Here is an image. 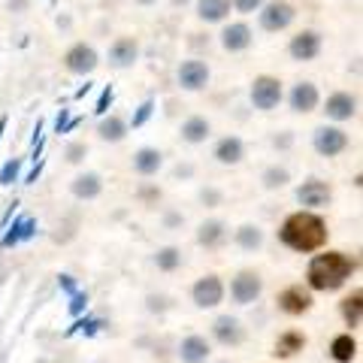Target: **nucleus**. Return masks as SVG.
<instances>
[{
	"instance_id": "obj_1",
	"label": "nucleus",
	"mask_w": 363,
	"mask_h": 363,
	"mask_svg": "<svg viewBox=\"0 0 363 363\" xmlns=\"http://www.w3.org/2000/svg\"><path fill=\"white\" fill-rule=\"evenodd\" d=\"M327 240H330V227H327V221L312 209L291 212L279 227V242L297 255L321 252L327 245Z\"/></svg>"
},
{
	"instance_id": "obj_2",
	"label": "nucleus",
	"mask_w": 363,
	"mask_h": 363,
	"mask_svg": "<svg viewBox=\"0 0 363 363\" xmlns=\"http://www.w3.org/2000/svg\"><path fill=\"white\" fill-rule=\"evenodd\" d=\"M357 272V260L345 252H321L306 267V285L312 294H333L348 285V279Z\"/></svg>"
},
{
	"instance_id": "obj_3",
	"label": "nucleus",
	"mask_w": 363,
	"mask_h": 363,
	"mask_svg": "<svg viewBox=\"0 0 363 363\" xmlns=\"http://www.w3.org/2000/svg\"><path fill=\"white\" fill-rule=\"evenodd\" d=\"M248 100L257 112H272L279 109V104L285 100V88H281V79L279 76H269V73H260L252 79V88H248Z\"/></svg>"
},
{
	"instance_id": "obj_4",
	"label": "nucleus",
	"mask_w": 363,
	"mask_h": 363,
	"mask_svg": "<svg viewBox=\"0 0 363 363\" xmlns=\"http://www.w3.org/2000/svg\"><path fill=\"white\" fill-rule=\"evenodd\" d=\"M297 18V6L288 4V0H264V6L257 9V21H260V30L267 33H281L294 25Z\"/></svg>"
},
{
	"instance_id": "obj_5",
	"label": "nucleus",
	"mask_w": 363,
	"mask_h": 363,
	"mask_svg": "<svg viewBox=\"0 0 363 363\" xmlns=\"http://www.w3.org/2000/svg\"><path fill=\"white\" fill-rule=\"evenodd\" d=\"M264 297V276L257 269H240L230 279V300L236 306H255Z\"/></svg>"
},
{
	"instance_id": "obj_6",
	"label": "nucleus",
	"mask_w": 363,
	"mask_h": 363,
	"mask_svg": "<svg viewBox=\"0 0 363 363\" xmlns=\"http://www.w3.org/2000/svg\"><path fill=\"white\" fill-rule=\"evenodd\" d=\"M348 133L339 128V124H321V128L312 130V149L321 157H339L348 152Z\"/></svg>"
},
{
	"instance_id": "obj_7",
	"label": "nucleus",
	"mask_w": 363,
	"mask_h": 363,
	"mask_svg": "<svg viewBox=\"0 0 363 363\" xmlns=\"http://www.w3.org/2000/svg\"><path fill=\"white\" fill-rule=\"evenodd\" d=\"M224 281L221 276H215V272H206V276H200L194 285H191V303L197 306V309H218L224 303Z\"/></svg>"
},
{
	"instance_id": "obj_8",
	"label": "nucleus",
	"mask_w": 363,
	"mask_h": 363,
	"mask_svg": "<svg viewBox=\"0 0 363 363\" xmlns=\"http://www.w3.org/2000/svg\"><path fill=\"white\" fill-rule=\"evenodd\" d=\"M209 336H212V342H218L221 348H240L245 342L248 330L236 315H218L209 324Z\"/></svg>"
},
{
	"instance_id": "obj_9",
	"label": "nucleus",
	"mask_w": 363,
	"mask_h": 363,
	"mask_svg": "<svg viewBox=\"0 0 363 363\" xmlns=\"http://www.w3.org/2000/svg\"><path fill=\"white\" fill-rule=\"evenodd\" d=\"M176 82H179L182 91H191V94H197V91H203V88L212 82V70H209L206 61L188 58V61H182L176 67Z\"/></svg>"
},
{
	"instance_id": "obj_10",
	"label": "nucleus",
	"mask_w": 363,
	"mask_h": 363,
	"mask_svg": "<svg viewBox=\"0 0 363 363\" xmlns=\"http://www.w3.org/2000/svg\"><path fill=\"white\" fill-rule=\"evenodd\" d=\"M294 197H297V203L303 209L318 212V209H324L333 203V188H330V182H324V179H306L303 185H297Z\"/></svg>"
},
{
	"instance_id": "obj_11",
	"label": "nucleus",
	"mask_w": 363,
	"mask_h": 363,
	"mask_svg": "<svg viewBox=\"0 0 363 363\" xmlns=\"http://www.w3.org/2000/svg\"><path fill=\"white\" fill-rule=\"evenodd\" d=\"M321 49H324V37L318 30H312V28L297 30L291 37V43H288V55H291V61H297V64L315 61L318 55H321Z\"/></svg>"
},
{
	"instance_id": "obj_12",
	"label": "nucleus",
	"mask_w": 363,
	"mask_h": 363,
	"mask_svg": "<svg viewBox=\"0 0 363 363\" xmlns=\"http://www.w3.org/2000/svg\"><path fill=\"white\" fill-rule=\"evenodd\" d=\"M64 67H67V73H73V76H91L100 67V55L94 45L73 43L70 49L64 52Z\"/></svg>"
},
{
	"instance_id": "obj_13",
	"label": "nucleus",
	"mask_w": 363,
	"mask_h": 363,
	"mask_svg": "<svg viewBox=\"0 0 363 363\" xmlns=\"http://www.w3.org/2000/svg\"><path fill=\"white\" fill-rule=\"evenodd\" d=\"M357 106H360L357 94H351V91H333V94L324 100V109L321 112H324L327 121L345 124L351 118H357Z\"/></svg>"
},
{
	"instance_id": "obj_14",
	"label": "nucleus",
	"mask_w": 363,
	"mask_h": 363,
	"mask_svg": "<svg viewBox=\"0 0 363 363\" xmlns=\"http://www.w3.org/2000/svg\"><path fill=\"white\" fill-rule=\"evenodd\" d=\"M276 306H279V312H285L291 318H300L306 315L315 306V297H312V291L309 288H303V285H288L285 291H279V297H276Z\"/></svg>"
},
{
	"instance_id": "obj_15",
	"label": "nucleus",
	"mask_w": 363,
	"mask_h": 363,
	"mask_svg": "<svg viewBox=\"0 0 363 363\" xmlns=\"http://www.w3.org/2000/svg\"><path fill=\"white\" fill-rule=\"evenodd\" d=\"M194 240L200 248H206V252H218V248L230 240V224L224 218H206V221H200V227L194 230Z\"/></svg>"
},
{
	"instance_id": "obj_16",
	"label": "nucleus",
	"mask_w": 363,
	"mask_h": 363,
	"mask_svg": "<svg viewBox=\"0 0 363 363\" xmlns=\"http://www.w3.org/2000/svg\"><path fill=\"white\" fill-rule=\"evenodd\" d=\"M318 104H321V91H318L315 82L303 79V82L291 85V91H288V106H291V112H297V116H309V112L318 109Z\"/></svg>"
},
{
	"instance_id": "obj_17",
	"label": "nucleus",
	"mask_w": 363,
	"mask_h": 363,
	"mask_svg": "<svg viewBox=\"0 0 363 363\" xmlns=\"http://www.w3.org/2000/svg\"><path fill=\"white\" fill-rule=\"evenodd\" d=\"M221 49L230 52V55H240V52H248L255 43V30L245 25V21H230V25H224L221 30Z\"/></svg>"
},
{
	"instance_id": "obj_18",
	"label": "nucleus",
	"mask_w": 363,
	"mask_h": 363,
	"mask_svg": "<svg viewBox=\"0 0 363 363\" xmlns=\"http://www.w3.org/2000/svg\"><path fill=\"white\" fill-rule=\"evenodd\" d=\"M212 157H215V164H221V167H240L245 161L242 136H236V133L221 136V140L212 145Z\"/></svg>"
},
{
	"instance_id": "obj_19",
	"label": "nucleus",
	"mask_w": 363,
	"mask_h": 363,
	"mask_svg": "<svg viewBox=\"0 0 363 363\" xmlns=\"http://www.w3.org/2000/svg\"><path fill=\"white\" fill-rule=\"evenodd\" d=\"M130 169L136 176L143 179H152L164 169V152L155 149V145H143V149H136L133 157H130Z\"/></svg>"
},
{
	"instance_id": "obj_20",
	"label": "nucleus",
	"mask_w": 363,
	"mask_h": 363,
	"mask_svg": "<svg viewBox=\"0 0 363 363\" xmlns=\"http://www.w3.org/2000/svg\"><path fill=\"white\" fill-rule=\"evenodd\" d=\"M106 58H109V67H116V70H130V67L140 61V43L133 37H118L109 45Z\"/></svg>"
},
{
	"instance_id": "obj_21",
	"label": "nucleus",
	"mask_w": 363,
	"mask_h": 363,
	"mask_svg": "<svg viewBox=\"0 0 363 363\" xmlns=\"http://www.w3.org/2000/svg\"><path fill=\"white\" fill-rule=\"evenodd\" d=\"M212 357V342L200 333H188L179 342V360L182 363H209Z\"/></svg>"
},
{
	"instance_id": "obj_22",
	"label": "nucleus",
	"mask_w": 363,
	"mask_h": 363,
	"mask_svg": "<svg viewBox=\"0 0 363 363\" xmlns=\"http://www.w3.org/2000/svg\"><path fill=\"white\" fill-rule=\"evenodd\" d=\"M70 194H73L76 200H85V203L97 200L100 194H104V176L94 173V169H88V173H79V176L70 182Z\"/></svg>"
},
{
	"instance_id": "obj_23",
	"label": "nucleus",
	"mask_w": 363,
	"mask_h": 363,
	"mask_svg": "<svg viewBox=\"0 0 363 363\" xmlns=\"http://www.w3.org/2000/svg\"><path fill=\"white\" fill-rule=\"evenodd\" d=\"M209 136H212V121L206 116H191L182 121V128H179V140L188 145H203Z\"/></svg>"
},
{
	"instance_id": "obj_24",
	"label": "nucleus",
	"mask_w": 363,
	"mask_h": 363,
	"mask_svg": "<svg viewBox=\"0 0 363 363\" xmlns=\"http://www.w3.org/2000/svg\"><path fill=\"white\" fill-rule=\"evenodd\" d=\"M309 345V339H306V333L303 330H285V333H279V339H276V345H272V354H276L279 360H291V357H297L300 351Z\"/></svg>"
},
{
	"instance_id": "obj_25",
	"label": "nucleus",
	"mask_w": 363,
	"mask_h": 363,
	"mask_svg": "<svg viewBox=\"0 0 363 363\" xmlns=\"http://www.w3.org/2000/svg\"><path fill=\"white\" fill-rule=\"evenodd\" d=\"M33 233H37V218H28V215H21V218L13 221V227H6V233L0 236V245H4V248H16L21 242L33 240Z\"/></svg>"
},
{
	"instance_id": "obj_26",
	"label": "nucleus",
	"mask_w": 363,
	"mask_h": 363,
	"mask_svg": "<svg viewBox=\"0 0 363 363\" xmlns=\"http://www.w3.org/2000/svg\"><path fill=\"white\" fill-rule=\"evenodd\" d=\"M264 242H267V236H264V230H260V224L248 221V224H240L233 230V245L242 248V252H260Z\"/></svg>"
},
{
	"instance_id": "obj_27",
	"label": "nucleus",
	"mask_w": 363,
	"mask_h": 363,
	"mask_svg": "<svg viewBox=\"0 0 363 363\" xmlns=\"http://www.w3.org/2000/svg\"><path fill=\"white\" fill-rule=\"evenodd\" d=\"M339 315H342L348 330H357L360 327V321H363V291L360 288H354L342 303H339Z\"/></svg>"
},
{
	"instance_id": "obj_28",
	"label": "nucleus",
	"mask_w": 363,
	"mask_h": 363,
	"mask_svg": "<svg viewBox=\"0 0 363 363\" xmlns=\"http://www.w3.org/2000/svg\"><path fill=\"white\" fill-rule=\"evenodd\" d=\"M233 4L230 0H197V18L206 21V25H221L230 16Z\"/></svg>"
},
{
	"instance_id": "obj_29",
	"label": "nucleus",
	"mask_w": 363,
	"mask_h": 363,
	"mask_svg": "<svg viewBox=\"0 0 363 363\" xmlns=\"http://www.w3.org/2000/svg\"><path fill=\"white\" fill-rule=\"evenodd\" d=\"M128 133H130V128H128V121H124L121 116H100L97 136L104 143H121Z\"/></svg>"
},
{
	"instance_id": "obj_30",
	"label": "nucleus",
	"mask_w": 363,
	"mask_h": 363,
	"mask_svg": "<svg viewBox=\"0 0 363 363\" xmlns=\"http://www.w3.org/2000/svg\"><path fill=\"white\" fill-rule=\"evenodd\" d=\"M152 260H155L157 272H176V269H182V264H185V252H182L179 245H161Z\"/></svg>"
},
{
	"instance_id": "obj_31",
	"label": "nucleus",
	"mask_w": 363,
	"mask_h": 363,
	"mask_svg": "<svg viewBox=\"0 0 363 363\" xmlns=\"http://www.w3.org/2000/svg\"><path fill=\"white\" fill-rule=\"evenodd\" d=\"M330 357L336 363H351L357 357V339L351 336V333H339L333 336V342H330Z\"/></svg>"
},
{
	"instance_id": "obj_32",
	"label": "nucleus",
	"mask_w": 363,
	"mask_h": 363,
	"mask_svg": "<svg viewBox=\"0 0 363 363\" xmlns=\"http://www.w3.org/2000/svg\"><path fill=\"white\" fill-rule=\"evenodd\" d=\"M260 185H264L267 191H281V188H288V185H291V169H288V167H279V164L267 167L264 173H260Z\"/></svg>"
},
{
	"instance_id": "obj_33",
	"label": "nucleus",
	"mask_w": 363,
	"mask_h": 363,
	"mask_svg": "<svg viewBox=\"0 0 363 363\" xmlns=\"http://www.w3.org/2000/svg\"><path fill=\"white\" fill-rule=\"evenodd\" d=\"M155 116V100L149 97V100H143L140 106H136V112H133V118L128 121V128H133V130H140V128H145V121H149Z\"/></svg>"
},
{
	"instance_id": "obj_34",
	"label": "nucleus",
	"mask_w": 363,
	"mask_h": 363,
	"mask_svg": "<svg viewBox=\"0 0 363 363\" xmlns=\"http://www.w3.org/2000/svg\"><path fill=\"white\" fill-rule=\"evenodd\" d=\"M21 164H25L21 157H9V161L0 167V185L9 188L13 182H18V176H21Z\"/></svg>"
},
{
	"instance_id": "obj_35",
	"label": "nucleus",
	"mask_w": 363,
	"mask_h": 363,
	"mask_svg": "<svg viewBox=\"0 0 363 363\" xmlns=\"http://www.w3.org/2000/svg\"><path fill=\"white\" fill-rule=\"evenodd\" d=\"M145 309L152 315H164L169 309V297L167 294H149V297H145Z\"/></svg>"
},
{
	"instance_id": "obj_36",
	"label": "nucleus",
	"mask_w": 363,
	"mask_h": 363,
	"mask_svg": "<svg viewBox=\"0 0 363 363\" xmlns=\"http://www.w3.org/2000/svg\"><path fill=\"white\" fill-rule=\"evenodd\" d=\"M64 157H67V164H82L88 157V145L85 143H70L64 149Z\"/></svg>"
},
{
	"instance_id": "obj_37",
	"label": "nucleus",
	"mask_w": 363,
	"mask_h": 363,
	"mask_svg": "<svg viewBox=\"0 0 363 363\" xmlns=\"http://www.w3.org/2000/svg\"><path fill=\"white\" fill-rule=\"evenodd\" d=\"M88 309V294H82V291H76L73 297H70V303H67V312H70V318H79Z\"/></svg>"
},
{
	"instance_id": "obj_38",
	"label": "nucleus",
	"mask_w": 363,
	"mask_h": 363,
	"mask_svg": "<svg viewBox=\"0 0 363 363\" xmlns=\"http://www.w3.org/2000/svg\"><path fill=\"white\" fill-rule=\"evenodd\" d=\"M200 203H203V206H209V209L221 206V203H224V191H218V188H203L200 191Z\"/></svg>"
},
{
	"instance_id": "obj_39",
	"label": "nucleus",
	"mask_w": 363,
	"mask_h": 363,
	"mask_svg": "<svg viewBox=\"0 0 363 363\" xmlns=\"http://www.w3.org/2000/svg\"><path fill=\"white\" fill-rule=\"evenodd\" d=\"M112 100H116V91H112V85H106L104 91H100L97 104H94V112H97V116H106L109 106H112Z\"/></svg>"
},
{
	"instance_id": "obj_40",
	"label": "nucleus",
	"mask_w": 363,
	"mask_h": 363,
	"mask_svg": "<svg viewBox=\"0 0 363 363\" xmlns=\"http://www.w3.org/2000/svg\"><path fill=\"white\" fill-rule=\"evenodd\" d=\"M136 197H140L145 206H152V203L161 200V188H157V185H143L140 191H136Z\"/></svg>"
},
{
	"instance_id": "obj_41",
	"label": "nucleus",
	"mask_w": 363,
	"mask_h": 363,
	"mask_svg": "<svg viewBox=\"0 0 363 363\" xmlns=\"http://www.w3.org/2000/svg\"><path fill=\"white\" fill-rule=\"evenodd\" d=\"M233 4V9L236 13H242V16H252V13H257L260 6H264V0H230Z\"/></svg>"
},
{
	"instance_id": "obj_42",
	"label": "nucleus",
	"mask_w": 363,
	"mask_h": 363,
	"mask_svg": "<svg viewBox=\"0 0 363 363\" xmlns=\"http://www.w3.org/2000/svg\"><path fill=\"white\" fill-rule=\"evenodd\" d=\"M161 224L167 227V230H179V227L185 224V215H182V212H164Z\"/></svg>"
},
{
	"instance_id": "obj_43",
	"label": "nucleus",
	"mask_w": 363,
	"mask_h": 363,
	"mask_svg": "<svg viewBox=\"0 0 363 363\" xmlns=\"http://www.w3.org/2000/svg\"><path fill=\"white\" fill-rule=\"evenodd\" d=\"M58 288L67 294V297H73V294H76V279L70 276V272H61V276H58Z\"/></svg>"
},
{
	"instance_id": "obj_44",
	"label": "nucleus",
	"mask_w": 363,
	"mask_h": 363,
	"mask_svg": "<svg viewBox=\"0 0 363 363\" xmlns=\"http://www.w3.org/2000/svg\"><path fill=\"white\" fill-rule=\"evenodd\" d=\"M272 145H276V149H291V145H294V133L281 130L279 136H272Z\"/></svg>"
},
{
	"instance_id": "obj_45",
	"label": "nucleus",
	"mask_w": 363,
	"mask_h": 363,
	"mask_svg": "<svg viewBox=\"0 0 363 363\" xmlns=\"http://www.w3.org/2000/svg\"><path fill=\"white\" fill-rule=\"evenodd\" d=\"M67 121H70V116H67V109H61V112H58V121H55V133H64Z\"/></svg>"
},
{
	"instance_id": "obj_46",
	"label": "nucleus",
	"mask_w": 363,
	"mask_h": 363,
	"mask_svg": "<svg viewBox=\"0 0 363 363\" xmlns=\"http://www.w3.org/2000/svg\"><path fill=\"white\" fill-rule=\"evenodd\" d=\"M176 179H191V176H194V167H191V164H185V167H176V173H173Z\"/></svg>"
},
{
	"instance_id": "obj_47",
	"label": "nucleus",
	"mask_w": 363,
	"mask_h": 363,
	"mask_svg": "<svg viewBox=\"0 0 363 363\" xmlns=\"http://www.w3.org/2000/svg\"><path fill=\"white\" fill-rule=\"evenodd\" d=\"M40 173H43V164H37V167H33L30 173H28V179H25V182H28V185H33V182L40 179Z\"/></svg>"
},
{
	"instance_id": "obj_48",
	"label": "nucleus",
	"mask_w": 363,
	"mask_h": 363,
	"mask_svg": "<svg viewBox=\"0 0 363 363\" xmlns=\"http://www.w3.org/2000/svg\"><path fill=\"white\" fill-rule=\"evenodd\" d=\"M25 6H28V0H9V9H13V13H21Z\"/></svg>"
},
{
	"instance_id": "obj_49",
	"label": "nucleus",
	"mask_w": 363,
	"mask_h": 363,
	"mask_svg": "<svg viewBox=\"0 0 363 363\" xmlns=\"http://www.w3.org/2000/svg\"><path fill=\"white\" fill-rule=\"evenodd\" d=\"M88 91H91V82H85L82 88H79V91H76V97H85V94H88Z\"/></svg>"
},
{
	"instance_id": "obj_50",
	"label": "nucleus",
	"mask_w": 363,
	"mask_h": 363,
	"mask_svg": "<svg viewBox=\"0 0 363 363\" xmlns=\"http://www.w3.org/2000/svg\"><path fill=\"white\" fill-rule=\"evenodd\" d=\"M133 4H140V6H155L157 0H133Z\"/></svg>"
},
{
	"instance_id": "obj_51",
	"label": "nucleus",
	"mask_w": 363,
	"mask_h": 363,
	"mask_svg": "<svg viewBox=\"0 0 363 363\" xmlns=\"http://www.w3.org/2000/svg\"><path fill=\"white\" fill-rule=\"evenodd\" d=\"M4 133H6V116L0 118V140H4Z\"/></svg>"
},
{
	"instance_id": "obj_52",
	"label": "nucleus",
	"mask_w": 363,
	"mask_h": 363,
	"mask_svg": "<svg viewBox=\"0 0 363 363\" xmlns=\"http://www.w3.org/2000/svg\"><path fill=\"white\" fill-rule=\"evenodd\" d=\"M215 363H230V360H215Z\"/></svg>"
}]
</instances>
